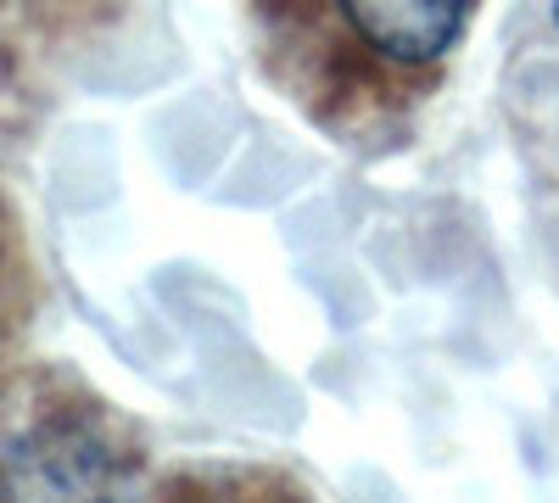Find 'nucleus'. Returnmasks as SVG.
I'll list each match as a JSON object with an SVG mask.
<instances>
[{
    "label": "nucleus",
    "instance_id": "1",
    "mask_svg": "<svg viewBox=\"0 0 559 503\" xmlns=\"http://www.w3.org/2000/svg\"><path fill=\"white\" fill-rule=\"evenodd\" d=\"M269 68L292 101L364 146L403 129L471 34V7H280L263 12Z\"/></svg>",
    "mask_w": 559,
    "mask_h": 503
},
{
    "label": "nucleus",
    "instance_id": "2",
    "mask_svg": "<svg viewBox=\"0 0 559 503\" xmlns=\"http://www.w3.org/2000/svg\"><path fill=\"white\" fill-rule=\"evenodd\" d=\"M152 453L112 403L45 392L0 426V503H146Z\"/></svg>",
    "mask_w": 559,
    "mask_h": 503
},
{
    "label": "nucleus",
    "instance_id": "3",
    "mask_svg": "<svg viewBox=\"0 0 559 503\" xmlns=\"http://www.w3.org/2000/svg\"><path fill=\"white\" fill-rule=\"evenodd\" d=\"M146 503H313L308 487L274 465H191L152 487Z\"/></svg>",
    "mask_w": 559,
    "mask_h": 503
}]
</instances>
